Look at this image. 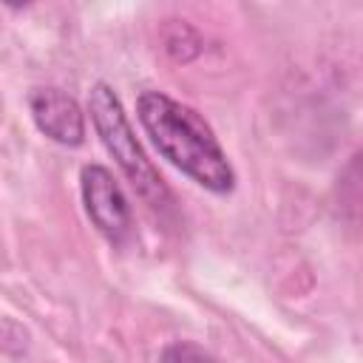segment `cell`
Listing matches in <instances>:
<instances>
[{
    "mask_svg": "<svg viewBox=\"0 0 363 363\" xmlns=\"http://www.w3.org/2000/svg\"><path fill=\"white\" fill-rule=\"evenodd\" d=\"M136 113L156 150L173 167L213 193L233 190L235 173L227 162V153L221 150L210 125L193 108L162 91H142L136 99Z\"/></svg>",
    "mask_w": 363,
    "mask_h": 363,
    "instance_id": "obj_1",
    "label": "cell"
},
{
    "mask_svg": "<svg viewBox=\"0 0 363 363\" xmlns=\"http://www.w3.org/2000/svg\"><path fill=\"white\" fill-rule=\"evenodd\" d=\"M88 113L94 119V128H96L102 145L116 159V164L122 167V173L133 184V190L145 199V204H150L153 210H167L170 207V190H167L164 179L159 176V170L145 156L142 145L136 142L133 128L125 116V108L108 82H96L91 88Z\"/></svg>",
    "mask_w": 363,
    "mask_h": 363,
    "instance_id": "obj_2",
    "label": "cell"
},
{
    "mask_svg": "<svg viewBox=\"0 0 363 363\" xmlns=\"http://www.w3.org/2000/svg\"><path fill=\"white\" fill-rule=\"evenodd\" d=\"M79 190L94 227L111 244H122L130 235V204L113 173L102 164H85L79 173Z\"/></svg>",
    "mask_w": 363,
    "mask_h": 363,
    "instance_id": "obj_3",
    "label": "cell"
},
{
    "mask_svg": "<svg viewBox=\"0 0 363 363\" xmlns=\"http://www.w3.org/2000/svg\"><path fill=\"white\" fill-rule=\"evenodd\" d=\"M28 111L34 125L54 142L77 147L85 139V116L74 96L60 88H34L28 94Z\"/></svg>",
    "mask_w": 363,
    "mask_h": 363,
    "instance_id": "obj_4",
    "label": "cell"
},
{
    "mask_svg": "<svg viewBox=\"0 0 363 363\" xmlns=\"http://www.w3.org/2000/svg\"><path fill=\"white\" fill-rule=\"evenodd\" d=\"M335 207L340 221L363 230V150L349 159L335 182Z\"/></svg>",
    "mask_w": 363,
    "mask_h": 363,
    "instance_id": "obj_5",
    "label": "cell"
},
{
    "mask_svg": "<svg viewBox=\"0 0 363 363\" xmlns=\"http://www.w3.org/2000/svg\"><path fill=\"white\" fill-rule=\"evenodd\" d=\"M162 363H218L193 340H173L162 349Z\"/></svg>",
    "mask_w": 363,
    "mask_h": 363,
    "instance_id": "obj_6",
    "label": "cell"
}]
</instances>
